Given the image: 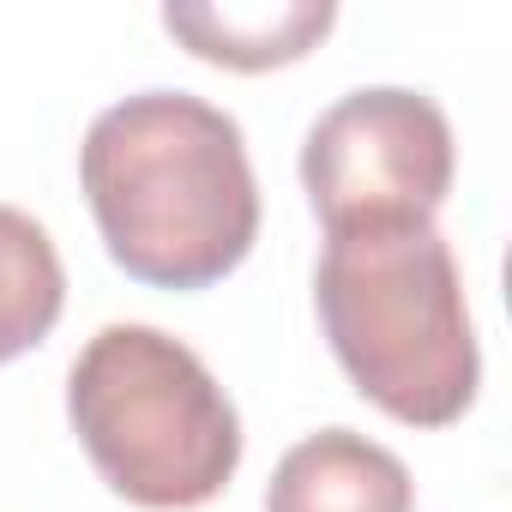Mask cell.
Returning <instances> with one entry per match:
<instances>
[{
	"instance_id": "6da1fadb",
	"label": "cell",
	"mask_w": 512,
	"mask_h": 512,
	"mask_svg": "<svg viewBox=\"0 0 512 512\" xmlns=\"http://www.w3.org/2000/svg\"><path fill=\"white\" fill-rule=\"evenodd\" d=\"M109 260L145 290H211L260 241V181L241 121L193 91L109 103L79 145Z\"/></svg>"
},
{
	"instance_id": "7a4b0ae2",
	"label": "cell",
	"mask_w": 512,
	"mask_h": 512,
	"mask_svg": "<svg viewBox=\"0 0 512 512\" xmlns=\"http://www.w3.org/2000/svg\"><path fill=\"white\" fill-rule=\"evenodd\" d=\"M314 308L350 386L392 422L452 428L476 404L482 350L452 241L434 223L326 235Z\"/></svg>"
},
{
	"instance_id": "3957f363",
	"label": "cell",
	"mask_w": 512,
	"mask_h": 512,
	"mask_svg": "<svg viewBox=\"0 0 512 512\" xmlns=\"http://www.w3.org/2000/svg\"><path fill=\"white\" fill-rule=\"evenodd\" d=\"M67 422L91 470L145 512L211 506L241 470V416L181 338L115 320L67 374Z\"/></svg>"
},
{
	"instance_id": "277c9868",
	"label": "cell",
	"mask_w": 512,
	"mask_h": 512,
	"mask_svg": "<svg viewBox=\"0 0 512 512\" xmlns=\"http://www.w3.org/2000/svg\"><path fill=\"white\" fill-rule=\"evenodd\" d=\"M452 175L458 145L446 109L404 85L338 97L302 139V187L326 235L368 223H434Z\"/></svg>"
},
{
	"instance_id": "5b68a950",
	"label": "cell",
	"mask_w": 512,
	"mask_h": 512,
	"mask_svg": "<svg viewBox=\"0 0 512 512\" xmlns=\"http://www.w3.org/2000/svg\"><path fill=\"white\" fill-rule=\"evenodd\" d=\"M266 512H416V482L392 446L356 428H320L278 458Z\"/></svg>"
},
{
	"instance_id": "8992f818",
	"label": "cell",
	"mask_w": 512,
	"mask_h": 512,
	"mask_svg": "<svg viewBox=\"0 0 512 512\" xmlns=\"http://www.w3.org/2000/svg\"><path fill=\"white\" fill-rule=\"evenodd\" d=\"M338 25L332 0H253V7H163V31L205 67L229 73H272L296 67Z\"/></svg>"
},
{
	"instance_id": "52a82bcc",
	"label": "cell",
	"mask_w": 512,
	"mask_h": 512,
	"mask_svg": "<svg viewBox=\"0 0 512 512\" xmlns=\"http://www.w3.org/2000/svg\"><path fill=\"white\" fill-rule=\"evenodd\" d=\"M67 308V266L55 235L19 211L0 205V368L37 350Z\"/></svg>"
}]
</instances>
